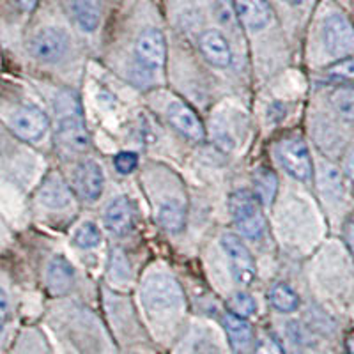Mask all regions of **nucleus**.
Masks as SVG:
<instances>
[{"instance_id": "c756f323", "label": "nucleus", "mask_w": 354, "mask_h": 354, "mask_svg": "<svg viewBox=\"0 0 354 354\" xmlns=\"http://www.w3.org/2000/svg\"><path fill=\"white\" fill-rule=\"evenodd\" d=\"M9 317V299H8V294L4 290L0 289V326L8 321Z\"/></svg>"}, {"instance_id": "cd10ccee", "label": "nucleus", "mask_w": 354, "mask_h": 354, "mask_svg": "<svg viewBox=\"0 0 354 354\" xmlns=\"http://www.w3.org/2000/svg\"><path fill=\"white\" fill-rule=\"evenodd\" d=\"M255 354H286V351L274 338H262Z\"/></svg>"}, {"instance_id": "9b49d317", "label": "nucleus", "mask_w": 354, "mask_h": 354, "mask_svg": "<svg viewBox=\"0 0 354 354\" xmlns=\"http://www.w3.org/2000/svg\"><path fill=\"white\" fill-rule=\"evenodd\" d=\"M37 198L44 207L61 211L73 204V192L59 172H50L44 177L37 192Z\"/></svg>"}, {"instance_id": "c85d7f7f", "label": "nucleus", "mask_w": 354, "mask_h": 354, "mask_svg": "<svg viewBox=\"0 0 354 354\" xmlns=\"http://www.w3.org/2000/svg\"><path fill=\"white\" fill-rule=\"evenodd\" d=\"M344 238H346L347 246H349L351 254L354 255V216H351L344 225Z\"/></svg>"}, {"instance_id": "f3484780", "label": "nucleus", "mask_w": 354, "mask_h": 354, "mask_svg": "<svg viewBox=\"0 0 354 354\" xmlns=\"http://www.w3.org/2000/svg\"><path fill=\"white\" fill-rule=\"evenodd\" d=\"M223 328L227 331L229 342L236 353H246L254 342V330L250 326V322L239 315L227 314L223 315Z\"/></svg>"}, {"instance_id": "412c9836", "label": "nucleus", "mask_w": 354, "mask_h": 354, "mask_svg": "<svg viewBox=\"0 0 354 354\" xmlns=\"http://www.w3.org/2000/svg\"><path fill=\"white\" fill-rule=\"evenodd\" d=\"M254 188H255V197L259 198L262 205H270L271 202L277 197L278 189V179L274 172L268 169H262L255 174L254 179Z\"/></svg>"}, {"instance_id": "1a4fd4ad", "label": "nucleus", "mask_w": 354, "mask_h": 354, "mask_svg": "<svg viewBox=\"0 0 354 354\" xmlns=\"http://www.w3.org/2000/svg\"><path fill=\"white\" fill-rule=\"evenodd\" d=\"M135 57L144 69L158 71L167 61L165 36L158 28H145L135 44Z\"/></svg>"}, {"instance_id": "39448f33", "label": "nucleus", "mask_w": 354, "mask_h": 354, "mask_svg": "<svg viewBox=\"0 0 354 354\" xmlns=\"http://www.w3.org/2000/svg\"><path fill=\"white\" fill-rule=\"evenodd\" d=\"M221 248L225 252L230 262V271L236 282L243 287H248L255 280V261L243 239L236 234H223L221 236Z\"/></svg>"}, {"instance_id": "ddd939ff", "label": "nucleus", "mask_w": 354, "mask_h": 354, "mask_svg": "<svg viewBox=\"0 0 354 354\" xmlns=\"http://www.w3.org/2000/svg\"><path fill=\"white\" fill-rule=\"evenodd\" d=\"M137 213L135 205L126 195L115 197L105 209V225L115 236H126L135 227Z\"/></svg>"}, {"instance_id": "2eb2a0df", "label": "nucleus", "mask_w": 354, "mask_h": 354, "mask_svg": "<svg viewBox=\"0 0 354 354\" xmlns=\"http://www.w3.org/2000/svg\"><path fill=\"white\" fill-rule=\"evenodd\" d=\"M201 50L205 59H207V62L218 69L229 68L230 62H232V52H230L229 41L216 28H209V30H205L202 34Z\"/></svg>"}, {"instance_id": "6e6552de", "label": "nucleus", "mask_w": 354, "mask_h": 354, "mask_svg": "<svg viewBox=\"0 0 354 354\" xmlns=\"http://www.w3.org/2000/svg\"><path fill=\"white\" fill-rule=\"evenodd\" d=\"M9 126L18 138L25 142H37L48 131V115L37 106H20L9 119Z\"/></svg>"}, {"instance_id": "423d86ee", "label": "nucleus", "mask_w": 354, "mask_h": 354, "mask_svg": "<svg viewBox=\"0 0 354 354\" xmlns=\"http://www.w3.org/2000/svg\"><path fill=\"white\" fill-rule=\"evenodd\" d=\"M322 43L330 55L344 59L354 50V27L340 12H333L322 25Z\"/></svg>"}, {"instance_id": "b1692460", "label": "nucleus", "mask_w": 354, "mask_h": 354, "mask_svg": "<svg viewBox=\"0 0 354 354\" xmlns=\"http://www.w3.org/2000/svg\"><path fill=\"white\" fill-rule=\"evenodd\" d=\"M73 243L82 250H91L94 246H97L101 243V232L97 229L96 223L93 221H85L75 232V238H73Z\"/></svg>"}, {"instance_id": "4be33fe9", "label": "nucleus", "mask_w": 354, "mask_h": 354, "mask_svg": "<svg viewBox=\"0 0 354 354\" xmlns=\"http://www.w3.org/2000/svg\"><path fill=\"white\" fill-rule=\"evenodd\" d=\"M330 101L338 115L346 121L354 122V85L335 88Z\"/></svg>"}, {"instance_id": "bb28decb", "label": "nucleus", "mask_w": 354, "mask_h": 354, "mask_svg": "<svg viewBox=\"0 0 354 354\" xmlns=\"http://www.w3.org/2000/svg\"><path fill=\"white\" fill-rule=\"evenodd\" d=\"M113 165H115L117 172L122 174V176H128V174H131L133 170L137 169L138 156L131 153V151H122V153H119L113 158Z\"/></svg>"}, {"instance_id": "2f4dec72", "label": "nucleus", "mask_w": 354, "mask_h": 354, "mask_svg": "<svg viewBox=\"0 0 354 354\" xmlns=\"http://www.w3.org/2000/svg\"><path fill=\"white\" fill-rule=\"evenodd\" d=\"M346 169H347V176H349L351 183H353V186H354V147H353V151L349 153V156H347Z\"/></svg>"}, {"instance_id": "393cba45", "label": "nucleus", "mask_w": 354, "mask_h": 354, "mask_svg": "<svg viewBox=\"0 0 354 354\" xmlns=\"http://www.w3.org/2000/svg\"><path fill=\"white\" fill-rule=\"evenodd\" d=\"M227 306H229V312L234 315H239V317H252L257 310V303L255 299L250 296L248 292H238L234 294L232 298L227 301Z\"/></svg>"}, {"instance_id": "4468645a", "label": "nucleus", "mask_w": 354, "mask_h": 354, "mask_svg": "<svg viewBox=\"0 0 354 354\" xmlns=\"http://www.w3.org/2000/svg\"><path fill=\"white\" fill-rule=\"evenodd\" d=\"M239 21L252 32L264 30L273 20V9L268 0H234Z\"/></svg>"}, {"instance_id": "0eeeda50", "label": "nucleus", "mask_w": 354, "mask_h": 354, "mask_svg": "<svg viewBox=\"0 0 354 354\" xmlns=\"http://www.w3.org/2000/svg\"><path fill=\"white\" fill-rule=\"evenodd\" d=\"M28 48L37 61L53 64V62L62 61L69 52V36L62 28L44 27L39 32L34 34Z\"/></svg>"}, {"instance_id": "6ab92c4d", "label": "nucleus", "mask_w": 354, "mask_h": 354, "mask_svg": "<svg viewBox=\"0 0 354 354\" xmlns=\"http://www.w3.org/2000/svg\"><path fill=\"white\" fill-rule=\"evenodd\" d=\"M73 18L84 32H94L101 24L100 0H71Z\"/></svg>"}, {"instance_id": "f03ea898", "label": "nucleus", "mask_w": 354, "mask_h": 354, "mask_svg": "<svg viewBox=\"0 0 354 354\" xmlns=\"http://www.w3.org/2000/svg\"><path fill=\"white\" fill-rule=\"evenodd\" d=\"M229 207L234 223L246 239L259 241L264 236L266 218L255 194H250L246 189H236L229 198Z\"/></svg>"}, {"instance_id": "f8f14e48", "label": "nucleus", "mask_w": 354, "mask_h": 354, "mask_svg": "<svg viewBox=\"0 0 354 354\" xmlns=\"http://www.w3.org/2000/svg\"><path fill=\"white\" fill-rule=\"evenodd\" d=\"M167 119L177 131L183 133L189 140L202 142L205 138V129L202 126L201 119L183 101H172L170 103L169 109H167Z\"/></svg>"}, {"instance_id": "aec40b11", "label": "nucleus", "mask_w": 354, "mask_h": 354, "mask_svg": "<svg viewBox=\"0 0 354 354\" xmlns=\"http://www.w3.org/2000/svg\"><path fill=\"white\" fill-rule=\"evenodd\" d=\"M268 299H270L271 306L278 312H282V314L296 312L299 306V296L287 283H274L270 289Z\"/></svg>"}, {"instance_id": "dca6fc26", "label": "nucleus", "mask_w": 354, "mask_h": 354, "mask_svg": "<svg viewBox=\"0 0 354 354\" xmlns=\"http://www.w3.org/2000/svg\"><path fill=\"white\" fill-rule=\"evenodd\" d=\"M75 283V268L62 255L52 259L46 270V286L52 294H66Z\"/></svg>"}, {"instance_id": "f257e3e1", "label": "nucleus", "mask_w": 354, "mask_h": 354, "mask_svg": "<svg viewBox=\"0 0 354 354\" xmlns=\"http://www.w3.org/2000/svg\"><path fill=\"white\" fill-rule=\"evenodd\" d=\"M142 301L151 314H172L185 306V292L170 274L153 273L142 283Z\"/></svg>"}, {"instance_id": "7ed1b4c3", "label": "nucleus", "mask_w": 354, "mask_h": 354, "mask_svg": "<svg viewBox=\"0 0 354 354\" xmlns=\"http://www.w3.org/2000/svg\"><path fill=\"white\" fill-rule=\"evenodd\" d=\"M277 158L287 174L298 181H310L314 176V163L308 147L301 137L283 138L277 145Z\"/></svg>"}, {"instance_id": "a211bd4d", "label": "nucleus", "mask_w": 354, "mask_h": 354, "mask_svg": "<svg viewBox=\"0 0 354 354\" xmlns=\"http://www.w3.org/2000/svg\"><path fill=\"white\" fill-rule=\"evenodd\" d=\"M158 223L170 234H179L186 225V204L183 201L163 202L158 209Z\"/></svg>"}, {"instance_id": "a878e982", "label": "nucleus", "mask_w": 354, "mask_h": 354, "mask_svg": "<svg viewBox=\"0 0 354 354\" xmlns=\"http://www.w3.org/2000/svg\"><path fill=\"white\" fill-rule=\"evenodd\" d=\"M328 77L338 78V80H354V59L353 57H344L337 64L328 69Z\"/></svg>"}, {"instance_id": "5701e85b", "label": "nucleus", "mask_w": 354, "mask_h": 354, "mask_svg": "<svg viewBox=\"0 0 354 354\" xmlns=\"http://www.w3.org/2000/svg\"><path fill=\"white\" fill-rule=\"evenodd\" d=\"M319 177H321V186L324 188L326 194L335 195V197H342V177H340V174H338V170L335 169L333 165H330V163H322L321 170H319Z\"/></svg>"}, {"instance_id": "9d476101", "label": "nucleus", "mask_w": 354, "mask_h": 354, "mask_svg": "<svg viewBox=\"0 0 354 354\" xmlns=\"http://www.w3.org/2000/svg\"><path fill=\"white\" fill-rule=\"evenodd\" d=\"M73 188L80 198L94 202L101 197L105 188L103 170L94 160L80 161L73 170Z\"/></svg>"}, {"instance_id": "20e7f679", "label": "nucleus", "mask_w": 354, "mask_h": 354, "mask_svg": "<svg viewBox=\"0 0 354 354\" xmlns=\"http://www.w3.org/2000/svg\"><path fill=\"white\" fill-rule=\"evenodd\" d=\"M55 144L59 153L64 156H80L91 147V137L82 122V119L75 113H69L59 119L55 131Z\"/></svg>"}, {"instance_id": "7c9ffc66", "label": "nucleus", "mask_w": 354, "mask_h": 354, "mask_svg": "<svg viewBox=\"0 0 354 354\" xmlns=\"http://www.w3.org/2000/svg\"><path fill=\"white\" fill-rule=\"evenodd\" d=\"M11 2L17 6L20 11H24V12L34 11V9H36V6H37V0H11Z\"/></svg>"}]
</instances>
